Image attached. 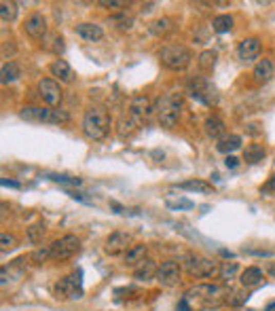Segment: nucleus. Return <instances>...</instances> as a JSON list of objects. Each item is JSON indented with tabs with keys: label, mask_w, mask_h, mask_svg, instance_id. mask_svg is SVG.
<instances>
[{
	"label": "nucleus",
	"mask_w": 275,
	"mask_h": 311,
	"mask_svg": "<svg viewBox=\"0 0 275 311\" xmlns=\"http://www.w3.org/2000/svg\"><path fill=\"white\" fill-rule=\"evenodd\" d=\"M182 108H184V98L182 93H165L163 98H159L157 102V119L161 127H174L178 123V119L182 114Z\"/></svg>",
	"instance_id": "2"
},
{
	"label": "nucleus",
	"mask_w": 275,
	"mask_h": 311,
	"mask_svg": "<svg viewBox=\"0 0 275 311\" xmlns=\"http://www.w3.org/2000/svg\"><path fill=\"white\" fill-rule=\"evenodd\" d=\"M267 271H269V275H273V278H275V263H269Z\"/></svg>",
	"instance_id": "46"
},
{
	"label": "nucleus",
	"mask_w": 275,
	"mask_h": 311,
	"mask_svg": "<svg viewBox=\"0 0 275 311\" xmlns=\"http://www.w3.org/2000/svg\"><path fill=\"white\" fill-rule=\"evenodd\" d=\"M261 282H263V271L259 267H248V269L242 271V275H239V284H242L244 288H254Z\"/></svg>",
	"instance_id": "21"
},
{
	"label": "nucleus",
	"mask_w": 275,
	"mask_h": 311,
	"mask_svg": "<svg viewBox=\"0 0 275 311\" xmlns=\"http://www.w3.org/2000/svg\"><path fill=\"white\" fill-rule=\"evenodd\" d=\"M261 49H263L261 41L256 38V36H250V38H244L242 43H239L237 55H239V60H242V62H252V60H256V57L261 55Z\"/></svg>",
	"instance_id": "15"
},
{
	"label": "nucleus",
	"mask_w": 275,
	"mask_h": 311,
	"mask_svg": "<svg viewBox=\"0 0 275 311\" xmlns=\"http://www.w3.org/2000/svg\"><path fill=\"white\" fill-rule=\"evenodd\" d=\"M216 51H203V53L199 55L197 64L201 68V72H212L214 70V64H216Z\"/></svg>",
	"instance_id": "29"
},
{
	"label": "nucleus",
	"mask_w": 275,
	"mask_h": 311,
	"mask_svg": "<svg viewBox=\"0 0 275 311\" xmlns=\"http://www.w3.org/2000/svg\"><path fill=\"white\" fill-rule=\"evenodd\" d=\"M112 24H116V28H121V30H131V26H133V17L127 15V13H121V15L112 17Z\"/></svg>",
	"instance_id": "35"
},
{
	"label": "nucleus",
	"mask_w": 275,
	"mask_h": 311,
	"mask_svg": "<svg viewBox=\"0 0 275 311\" xmlns=\"http://www.w3.org/2000/svg\"><path fill=\"white\" fill-rule=\"evenodd\" d=\"M110 207H112V210H116L119 214L123 212V205H119V203H114V201H110Z\"/></svg>",
	"instance_id": "45"
},
{
	"label": "nucleus",
	"mask_w": 275,
	"mask_h": 311,
	"mask_svg": "<svg viewBox=\"0 0 275 311\" xmlns=\"http://www.w3.org/2000/svg\"><path fill=\"white\" fill-rule=\"evenodd\" d=\"M157 282L165 288L176 286L180 282V265L176 261H165L161 263L159 271H157Z\"/></svg>",
	"instance_id": "14"
},
{
	"label": "nucleus",
	"mask_w": 275,
	"mask_h": 311,
	"mask_svg": "<svg viewBox=\"0 0 275 311\" xmlns=\"http://www.w3.org/2000/svg\"><path fill=\"white\" fill-rule=\"evenodd\" d=\"M225 165L233 169V167H237V165H239V159H237V157H233V154H229V157L225 159Z\"/></svg>",
	"instance_id": "41"
},
{
	"label": "nucleus",
	"mask_w": 275,
	"mask_h": 311,
	"mask_svg": "<svg viewBox=\"0 0 275 311\" xmlns=\"http://www.w3.org/2000/svg\"><path fill=\"white\" fill-rule=\"evenodd\" d=\"M265 157H267V150H265L263 144H248V146L244 148V161L250 163V165L261 163Z\"/></svg>",
	"instance_id": "23"
},
{
	"label": "nucleus",
	"mask_w": 275,
	"mask_h": 311,
	"mask_svg": "<svg viewBox=\"0 0 275 311\" xmlns=\"http://www.w3.org/2000/svg\"><path fill=\"white\" fill-rule=\"evenodd\" d=\"M176 186L182 188V191H193V193H203V195L214 193V186L205 180H186V182H178Z\"/></svg>",
	"instance_id": "24"
},
{
	"label": "nucleus",
	"mask_w": 275,
	"mask_h": 311,
	"mask_svg": "<svg viewBox=\"0 0 275 311\" xmlns=\"http://www.w3.org/2000/svg\"><path fill=\"white\" fill-rule=\"evenodd\" d=\"M129 244H131V235H129V233L114 231V233H110V235L106 237L104 250H106V254L116 256V254H121V252H127V250L131 248Z\"/></svg>",
	"instance_id": "12"
},
{
	"label": "nucleus",
	"mask_w": 275,
	"mask_h": 311,
	"mask_svg": "<svg viewBox=\"0 0 275 311\" xmlns=\"http://www.w3.org/2000/svg\"><path fill=\"white\" fill-rule=\"evenodd\" d=\"M0 244H3V252H7L11 248H15V237L9 235V233H3L0 235Z\"/></svg>",
	"instance_id": "38"
},
{
	"label": "nucleus",
	"mask_w": 275,
	"mask_h": 311,
	"mask_svg": "<svg viewBox=\"0 0 275 311\" xmlns=\"http://www.w3.org/2000/svg\"><path fill=\"white\" fill-rule=\"evenodd\" d=\"M81 250V239L76 235H64L51 244V258L53 261H68Z\"/></svg>",
	"instance_id": "7"
},
{
	"label": "nucleus",
	"mask_w": 275,
	"mask_h": 311,
	"mask_svg": "<svg viewBox=\"0 0 275 311\" xmlns=\"http://www.w3.org/2000/svg\"><path fill=\"white\" fill-rule=\"evenodd\" d=\"M184 269L191 278L197 280H212L216 275H220V263L212 261V258H205L201 254H188L184 258Z\"/></svg>",
	"instance_id": "4"
},
{
	"label": "nucleus",
	"mask_w": 275,
	"mask_h": 311,
	"mask_svg": "<svg viewBox=\"0 0 275 311\" xmlns=\"http://www.w3.org/2000/svg\"><path fill=\"white\" fill-rule=\"evenodd\" d=\"M3 186H11V188H19L22 184H19V182H15V180H7V178H3Z\"/></svg>",
	"instance_id": "43"
},
{
	"label": "nucleus",
	"mask_w": 275,
	"mask_h": 311,
	"mask_svg": "<svg viewBox=\"0 0 275 311\" xmlns=\"http://www.w3.org/2000/svg\"><path fill=\"white\" fill-rule=\"evenodd\" d=\"M159 62L167 68V70H174V72H182L186 70L193 62V55L184 45H165L159 51Z\"/></svg>",
	"instance_id": "3"
},
{
	"label": "nucleus",
	"mask_w": 275,
	"mask_h": 311,
	"mask_svg": "<svg viewBox=\"0 0 275 311\" xmlns=\"http://www.w3.org/2000/svg\"><path fill=\"white\" fill-rule=\"evenodd\" d=\"M248 254H256V256H273V252H267V250H248Z\"/></svg>",
	"instance_id": "44"
},
{
	"label": "nucleus",
	"mask_w": 275,
	"mask_h": 311,
	"mask_svg": "<svg viewBox=\"0 0 275 311\" xmlns=\"http://www.w3.org/2000/svg\"><path fill=\"white\" fill-rule=\"evenodd\" d=\"M83 273L81 271H74L72 275H68V278L60 280L53 288L55 297L57 299H81L83 297Z\"/></svg>",
	"instance_id": "6"
},
{
	"label": "nucleus",
	"mask_w": 275,
	"mask_h": 311,
	"mask_svg": "<svg viewBox=\"0 0 275 311\" xmlns=\"http://www.w3.org/2000/svg\"><path fill=\"white\" fill-rule=\"evenodd\" d=\"M169 210H193L195 203L193 201H188V199H178V201H167L165 203Z\"/></svg>",
	"instance_id": "36"
},
{
	"label": "nucleus",
	"mask_w": 275,
	"mask_h": 311,
	"mask_svg": "<svg viewBox=\"0 0 275 311\" xmlns=\"http://www.w3.org/2000/svg\"><path fill=\"white\" fill-rule=\"evenodd\" d=\"M74 32L78 34L83 41H89V43H95V41L104 38V30H102V26L91 24V22H81V24H76V26H74Z\"/></svg>",
	"instance_id": "16"
},
{
	"label": "nucleus",
	"mask_w": 275,
	"mask_h": 311,
	"mask_svg": "<svg viewBox=\"0 0 275 311\" xmlns=\"http://www.w3.org/2000/svg\"><path fill=\"white\" fill-rule=\"evenodd\" d=\"M51 43H53L51 49H53L55 53H64V38L62 36H57V34H55V36H51Z\"/></svg>",
	"instance_id": "39"
},
{
	"label": "nucleus",
	"mask_w": 275,
	"mask_h": 311,
	"mask_svg": "<svg viewBox=\"0 0 275 311\" xmlns=\"http://www.w3.org/2000/svg\"><path fill=\"white\" fill-rule=\"evenodd\" d=\"M97 5L104 7V9H125V7H129V3H125V0H100Z\"/></svg>",
	"instance_id": "37"
},
{
	"label": "nucleus",
	"mask_w": 275,
	"mask_h": 311,
	"mask_svg": "<svg viewBox=\"0 0 275 311\" xmlns=\"http://www.w3.org/2000/svg\"><path fill=\"white\" fill-rule=\"evenodd\" d=\"M146 246L144 244H135V246H131L127 252H125V265H129V267H133V265H140L144 258H146Z\"/></svg>",
	"instance_id": "25"
},
{
	"label": "nucleus",
	"mask_w": 275,
	"mask_h": 311,
	"mask_svg": "<svg viewBox=\"0 0 275 311\" xmlns=\"http://www.w3.org/2000/svg\"><path fill=\"white\" fill-rule=\"evenodd\" d=\"M0 17H3V22H13L17 17V5L15 3H7V0H3L0 3Z\"/></svg>",
	"instance_id": "30"
},
{
	"label": "nucleus",
	"mask_w": 275,
	"mask_h": 311,
	"mask_svg": "<svg viewBox=\"0 0 275 311\" xmlns=\"http://www.w3.org/2000/svg\"><path fill=\"white\" fill-rule=\"evenodd\" d=\"M150 110H154V108L150 106V100H148L146 95H135V98L129 102L127 116L131 119V123H133L135 127H140V125L144 123V121L148 119Z\"/></svg>",
	"instance_id": "10"
},
{
	"label": "nucleus",
	"mask_w": 275,
	"mask_h": 311,
	"mask_svg": "<svg viewBox=\"0 0 275 311\" xmlns=\"http://www.w3.org/2000/svg\"><path fill=\"white\" fill-rule=\"evenodd\" d=\"M178 311H191V307H188V299L184 297V299H180V303H178Z\"/></svg>",
	"instance_id": "42"
},
{
	"label": "nucleus",
	"mask_w": 275,
	"mask_h": 311,
	"mask_svg": "<svg viewBox=\"0 0 275 311\" xmlns=\"http://www.w3.org/2000/svg\"><path fill=\"white\" fill-rule=\"evenodd\" d=\"M174 22L169 20V17H159V20H154V22H150L148 24V32L152 34V36H165L167 32H171V26Z\"/></svg>",
	"instance_id": "26"
},
{
	"label": "nucleus",
	"mask_w": 275,
	"mask_h": 311,
	"mask_svg": "<svg viewBox=\"0 0 275 311\" xmlns=\"http://www.w3.org/2000/svg\"><path fill=\"white\" fill-rule=\"evenodd\" d=\"M157 271H159V267L154 265V261H150V258H144L140 265H135L133 278H135L138 282H148V280H152V278H157Z\"/></svg>",
	"instance_id": "19"
},
{
	"label": "nucleus",
	"mask_w": 275,
	"mask_h": 311,
	"mask_svg": "<svg viewBox=\"0 0 275 311\" xmlns=\"http://www.w3.org/2000/svg\"><path fill=\"white\" fill-rule=\"evenodd\" d=\"M47 178H49V180H53V182H60V184H66V186H81V184H83V180H81V178L66 176V174H49Z\"/></svg>",
	"instance_id": "32"
},
{
	"label": "nucleus",
	"mask_w": 275,
	"mask_h": 311,
	"mask_svg": "<svg viewBox=\"0 0 275 311\" xmlns=\"http://www.w3.org/2000/svg\"><path fill=\"white\" fill-rule=\"evenodd\" d=\"M66 195H70L72 199H76V201H83V203H91V199H87V197H85L83 193H76V191H70V188H68V191H66Z\"/></svg>",
	"instance_id": "40"
},
{
	"label": "nucleus",
	"mask_w": 275,
	"mask_h": 311,
	"mask_svg": "<svg viewBox=\"0 0 275 311\" xmlns=\"http://www.w3.org/2000/svg\"><path fill=\"white\" fill-rule=\"evenodd\" d=\"M237 271H239V265H237V263H220V280H222V282L233 280Z\"/></svg>",
	"instance_id": "31"
},
{
	"label": "nucleus",
	"mask_w": 275,
	"mask_h": 311,
	"mask_svg": "<svg viewBox=\"0 0 275 311\" xmlns=\"http://www.w3.org/2000/svg\"><path fill=\"white\" fill-rule=\"evenodd\" d=\"M212 28H214V32H218V34H225V32H231V28H233V17L229 15V13H222V15H216L214 20H212Z\"/></svg>",
	"instance_id": "28"
},
{
	"label": "nucleus",
	"mask_w": 275,
	"mask_h": 311,
	"mask_svg": "<svg viewBox=\"0 0 275 311\" xmlns=\"http://www.w3.org/2000/svg\"><path fill=\"white\" fill-rule=\"evenodd\" d=\"M188 93H191L195 100L203 102V104H216V93L212 83L208 81V76H195L188 81Z\"/></svg>",
	"instance_id": "8"
},
{
	"label": "nucleus",
	"mask_w": 275,
	"mask_h": 311,
	"mask_svg": "<svg viewBox=\"0 0 275 311\" xmlns=\"http://www.w3.org/2000/svg\"><path fill=\"white\" fill-rule=\"evenodd\" d=\"M24 32L34 41L45 38L47 36V20H45V15L43 13H32L24 22Z\"/></svg>",
	"instance_id": "13"
},
{
	"label": "nucleus",
	"mask_w": 275,
	"mask_h": 311,
	"mask_svg": "<svg viewBox=\"0 0 275 311\" xmlns=\"http://www.w3.org/2000/svg\"><path fill=\"white\" fill-rule=\"evenodd\" d=\"M19 76H22V66L17 62H5L3 64V70H0V81H3V85L15 83Z\"/></svg>",
	"instance_id": "22"
},
{
	"label": "nucleus",
	"mask_w": 275,
	"mask_h": 311,
	"mask_svg": "<svg viewBox=\"0 0 275 311\" xmlns=\"http://www.w3.org/2000/svg\"><path fill=\"white\" fill-rule=\"evenodd\" d=\"M19 116L28 123H68L70 114L66 110H57V108H43V106H24L19 110Z\"/></svg>",
	"instance_id": "5"
},
{
	"label": "nucleus",
	"mask_w": 275,
	"mask_h": 311,
	"mask_svg": "<svg viewBox=\"0 0 275 311\" xmlns=\"http://www.w3.org/2000/svg\"><path fill=\"white\" fill-rule=\"evenodd\" d=\"M239 146H242V135L231 133L229 138H225V140H220V142L216 144V150H218V152H225L227 157H229V152L237 150Z\"/></svg>",
	"instance_id": "27"
},
{
	"label": "nucleus",
	"mask_w": 275,
	"mask_h": 311,
	"mask_svg": "<svg viewBox=\"0 0 275 311\" xmlns=\"http://www.w3.org/2000/svg\"><path fill=\"white\" fill-rule=\"evenodd\" d=\"M49 70H51V74H53L60 83H72V79H74L72 68H70V64H68L66 60H55L53 64L49 66Z\"/></svg>",
	"instance_id": "20"
},
{
	"label": "nucleus",
	"mask_w": 275,
	"mask_h": 311,
	"mask_svg": "<svg viewBox=\"0 0 275 311\" xmlns=\"http://www.w3.org/2000/svg\"><path fill=\"white\" fill-rule=\"evenodd\" d=\"M110 127H112V121L104 106H89L85 110L83 121H81V129L85 133V138H89L93 142H100L110 133Z\"/></svg>",
	"instance_id": "1"
},
{
	"label": "nucleus",
	"mask_w": 275,
	"mask_h": 311,
	"mask_svg": "<svg viewBox=\"0 0 275 311\" xmlns=\"http://www.w3.org/2000/svg\"><path fill=\"white\" fill-rule=\"evenodd\" d=\"M227 295H229V290L218 286V284H197V286H193L191 290H188L184 297L186 299L199 297L203 301H220V299H227Z\"/></svg>",
	"instance_id": "11"
},
{
	"label": "nucleus",
	"mask_w": 275,
	"mask_h": 311,
	"mask_svg": "<svg viewBox=\"0 0 275 311\" xmlns=\"http://www.w3.org/2000/svg\"><path fill=\"white\" fill-rule=\"evenodd\" d=\"M47 258H51V246L34 250V252H32V256H30V261H32L34 265H43V263L47 261Z\"/></svg>",
	"instance_id": "34"
},
{
	"label": "nucleus",
	"mask_w": 275,
	"mask_h": 311,
	"mask_svg": "<svg viewBox=\"0 0 275 311\" xmlns=\"http://www.w3.org/2000/svg\"><path fill=\"white\" fill-rule=\"evenodd\" d=\"M273 74H275V66H273V62L267 60V57H263L259 64H256V66H254V72H252L254 81L259 83V85L269 83V81L273 79Z\"/></svg>",
	"instance_id": "18"
},
{
	"label": "nucleus",
	"mask_w": 275,
	"mask_h": 311,
	"mask_svg": "<svg viewBox=\"0 0 275 311\" xmlns=\"http://www.w3.org/2000/svg\"><path fill=\"white\" fill-rule=\"evenodd\" d=\"M38 95L43 98V102L49 108H57L62 104V100H64L62 87H60V83L55 79H41L38 81Z\"/></svg>",
	"instance_id": "9"
},
{
	"label": "nucleus",
	"mask_w": 275,
	"mask_h": 311,
	"mask_svg": "<svg viewBox=\"0 0 275 311\" xmlns=\"http://www.w3.org/2000/svg\"><path fill=\"white\" fill-rule=\"evenodd\" d=\"M150 7H154L152 3H146V5H142V13H148L150 11Z\"/></svg>",
	"instance_id": "47"
},
{
	"label": "nucleus",
	"mask_w": 275,
	"mask_h": 311,
	"mask_svg": "<svg viewBox=\"0 0 275 311\" xmlns=\"http://www.w3.org/2000/svg\"><path fill=\"white\" fill-rule=\"evenodd\" d=\"M203 129H205V135L212 138V140H218V142L225 140V135H227V125L220 116H208L203 123Z\"/></svg>",
	"instance_id": "17"
},
{
	"label": "nucleus",
	"mask_w": 275,
	"mask_h": 311,
	"mask_svg": "<svg viewBox=\"0 0 275 311\" xmlns=\"http://www.w3.org/2000/svg\"><path fill=\"white\" fill-rule=\"evenodd\" d=\"M43 235H45V224L43 222L32 224V227L28 229V239L32 241V244H38V241L43 239Z\"/></svg>",
	"instance_id": "33"
}]
</instances>
